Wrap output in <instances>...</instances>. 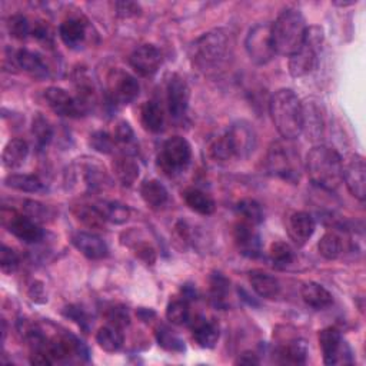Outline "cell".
Segmentation results:
<instances>
[{
	"label": "cell",
	"instance_id": "6da1fadb",
	"mask_svg": "<svg viewBox=\"0 0 366 366\" xmlns=\"http://www.w3.org/2000/svg\"><path fill=\"white\" fill-rule=\"evenodd\" d=\"M232 36L225 29H215L197 37L189 49V58L205 75L218 73L232 55Z\"/></svg>",
	"mask_w": 366,
	"mask_h": 366
},
{
	"label": "cell",
	"instance_id": "7a4b0ae2",
	"mask_svg": "<svg viewBox=\"0 0 366 366\" xmlns=\"http://www.w3.org/2000/svg\"><path fill=\"white\" fill-rule=\"evenodd\" d=\"M305 171L313 185L325 190H336L342 181L343 161L341 154L325 145L312 147L306 154Z\"/></svg>",
	"mask_w": 366,
	"mask_h": 366
},
{
	"label": "cell",
	"instance_id": "3957f363",
	"mask_svg": "<svg viewBox=\"0 0 366 366\" xmlns=\"http://www.w3.org/2000/svg\"><path fill=\"white\" fill-rule=\"evenodd\" d=\"M257 145V136L249 122L239 121L219 135L211 145V156L219 164H228L235 159H245Z\"/></svg>",
	"mask_w": 366,
	"mask_h": 366
},
{
	"label": "cell",
	"instance_id": "277c9868",
	"mask_svg": "<svg viewBox=\"0 0 366 366\" xmlns=\"http://www.w3.org/2000/svg\"><path fill=\"white\" fill-rule=\"evenodd\" d=\"M269 114L282 139L295 140L303 132V104L292 89H279L272 94Z\"/></svg>",
	"mask_w": 366,
	"mask_h": 366
},
{
	"label": "cell",
	"instance_id": "5b68a950",
	"mask_svg": "<svg viewBox=\"0 0 366 366\" xmlns=\"http://www.w3.org/2000/svg\"><path fill=\"white\" fill-rule=\"evenodd\" d=\"M271 26L276 55L289 58L303 44L307 25L300 11L295 8L285 9Z\"/></svg>",
	"mask_w": 366,
	"mask_h": 366
},
{
	"label": "cell",
	"instance_id": "8992f818",
	"mask_svg": "<svg viewBox=\"0 0 366 366\" xmlns=\"http://www.w3.org/2000/svg\"><path fill=\"white\" fill-rule=\"evenodd\" d=\"M267 171L269 175L296 185L302 175L300 156L293 140L281 139L274 142L267 154Z\"/></svg>",
	"mask_w": 366,
	"mask_h": 366
},
{
	"label": "cell",
	"instance_id": "52a82bcc",
	"mask_svg": "<svg viewBox=\"0 0 366 366\" xmlns=\"http://www.w3.org/2000/svg\"><path fill=\"white\" fill-rule=\"evenodd\" d=\"M324 43V30L319 26H307L303 44L289 56V73L303 78L318 66V55Z\"/></svg>",
	"mask_w": 366,
	"mask_h": 366
},
{
	"label": "cell",
	"instance_id": "ba28073f",
	"mask_svg": "<svg viewBox=\"0 0 366 366\" xmlns=\"http://www.w3.org/2000/svg\"><path fill=\"white\" fill-rule=\"evenodd\" d=\"M245 49L255 65H268L276 55L272 40V26L269 23H257L250 28L245 39Z\"/></svg>",
	"mask_w": 366,
	"mask_h": 366
},
{
	"label": "cell",
	"instance_id": "9c48e42d",
	"mask_svg": "<svg viewBox=\"0 0 366 366\" xmlns=\"http://www.w3.org/2000/svg\"><path fill=\"white\" fill-rule=\"evenodd\" d=\"M192 159L190 143L182 136H173L168 139L161 149L158 156L159 166L168 175L181 173L188 168Z\"/></svg>",
	"mask_w": 366,
	"mask_h": 366
},
{
	"label": "cell",
	"instance_id": "30bf717a",
	"mask_svg": "<svg viewBox=\"0 0 366 366\" xmlns=\"http://www.w3.org/2000/svg\"><path fill=\"white\" fill-rule=\"evenodd\" d=\"M325 365H350L353 363L352 349L336 328H325L318 335Z\"/></svg>",
	"mask_w": 366,
	"mask_h": 366
},
{
	"label": "cell",
	"instance_id": "8fae6325",
	"mask_svg": "<svg viewBox=\"0 0 366 366\" xmlns=\"http://www.w3.org/2000/svg\"><path fill=\"white\" fill-rule=\"evenodd\" d=\"M140 92L139 82L130 73L114 69L108 75V90L106 96L114 106H125L132 103Z\"/></svg>",
	"mask_w": 366,
	"mask_h": 366
},
{
	"label": "cell",
	"instance_id": "7c38bea8",
	"mask_svg": "<svg viewBox=\"0 0 366 366\" xmlns=\"http://www.w3.org/2000/svg\"><path fill=\"white\" fill-rule=\"evenodd\" d=\"M44 99L49 108L55 114L66 118H80L86 115L87 109L78 97L71 96L65 89L51 86L44 90Z\"/></svg>",
	"mask_w": 366,
	"mask_h": 366
},
{
	"label": "cell",
	"instance_id": "4fadbf2b",
	"mask_svg": "<svg viewBox=\"0 0 366 366\" xmlns=\"http://www.w3.org/2000/svg\"><path fill=\"white\" fill-rule=\"evenodd\" d=\"M342 181L350 195L359 200H365L366 196V165L362 154L353 153L343 162Z\"/></svg>",
	"mask_w": 366,
	"mask_h": 366
},
{
	"label": "cell",
	"instance_id": "5bb4252c",
	"mask_svg": "<svg viewBox=\"0 0 366 366\" xmlns=\"http://www.w3.org/2000/svg\"><path fill=\"white\" fill-rule=\"evenodd\" d=\"M129 65L138 75L150 78L159 71L162 65L161 50L153 44H142L132 51V55L129 56Z\"/></svg>",
	"mask_w": 366,
	"mask_h": 366
},
{
	"label": "cell",
	"instance_id": "9a60e30c",
	"mask_svg": "<svg viewBox=\"0 0 366 366\" xmlns=\"http://www.w3.org/2000/svg\"><path fill=\"white\" fill-rule=\"evenodd\" d=\"M166 96L171 116L175 121L182 119L188 112L190 100V89L186 80L179 75H172L166 86Z\"/></svg>",
	"mask_w": 366,
	"mask_h": 366
},
{
	"label": "cell",
	"instance_id": "2e32d148",
	"mask_svg": "<svg viewBox=\"0 0 366 366\" xmlns=\"http://www.w3.org/2000/svg\"><path fill=\"white\" fill-rule=\"evenodd\" d=\"M233 238L239 252L243 256L256 259L260 256V253H262V239H260V235L257 233L253 225L240 221L235 226Z\"/></svg>",
	"mask_w": 366,
	"mask_h": 366
},
{
	"label": "cell",
	"instance_id": "e0dca14e",
	"mask_svg": "<svg viewBox=\"0 0 366 366\" xmlns=\"http://www.w3.org/2000/svg\"><path fill=\"white\" fill-rule=\"evenodd\" d=\"M315 219L307 212H293L288 218L286 229L291 240L296 246H303L315 232Z\"/></svg>",
	"mask_w": 366,
	"mask_h": 366
},
{
	"label": "cell",
	"instance_id": "ac0fdd59",
	"mask_svg": "<svg viewBox=\"0 0 366 366\" xmlns=\"http://www.w3.org/2000/svg\"><path fill=\"white\" fill-rule=\"evenodd\" d=\"M72 245L87 259L99 260L109 253L108 245L100 236L90 232H76L72 236Z\"/></svg>",
	"mask_w": 366,
	"mask_h": 366
},
{
	"label": "cell",
	"instance_id": "d6986e66",
	"mask_svg": "<svg viewBox=\"0 0 366 366\" xmlns=\"http://www.w3.org/2000/svg\"><path fill=\"white\" fill-rule=\"evenodd\" d=\"M8 228L13 236L30 245L40 242L44 235L42 228L37 225V222H35L26 215H13L9 221Z\"/></svg>",
	"mask_w": 366,
	"mask_h": 366
},
{
	"label": "cell",
	"instance_id": "ffe728a7",
	"mask_svg": "<svg viewBox=\"0 0 366 366\" xmlns=\"http://www.w3.org/2000/svg\"><path fill=\"white\" fill-rule=\"evenodd\" d=\"M193 341L203 349H212L219 341V327L205 318H197L192 325Z\"/></svg>",
	"mask_w": 366,
	"mask_h": 366
},
{
	"label": "cell",
	"instance_id": "44dd1931",
	"mask_svg": "<svg viewBox=\"0 0 366 366\" xmlns=\"http://www.w3.org/2000/svg\"><path fill=\"white\" fill-rule=\"evenodd\" d=\"M276 362L282 365H303L307 358V346L303 339H292L275 352Z\"/></svg>",
	"mask_w": 366,
	"mask_h": 366
},
{
	"label": "cell",
	"instance_id": "7402d4cb",
	"mask_svg": "<svg viewBox=\"0 0 366 366\" xmlns=\"http://www.w3.org/2000/svg\"><path fill=\"white\" fill-rule=\"evenodd\" d=\"M249 281L253 291L265 299H275L281 293V283L279 281L262 271H253L249 274Z\"/></svg>",
	"mask_w": 366,
	"mask_h": 366
},
{
	"label": "cell",
	"instance_id": "603a6c76",
	"mask_svg": "<svg viewBox=\"0 0 366 366\" xmlns=\"http://www.w3.org/2000/svg\"><path fill=\"white\" fill-rule=\"evenodd\" d=\"M300 295H302L303 302L307 306L317 309V310H322V309L331 306L334 302L331 292L325 286H322L321 283H317V282L305 283L302 286Z\"/></svg>",
	"mask_w": 366,
	"mask_h": 366
},
{
	"label": "cell",
	"instance_id": "cb8c5ba5",
	"mask_svg": "<svg viewBox=\"0 0 366 366\" xmlns=\"http://www.w3.org/2000/svg\"><path fill=\"white\" fill-rule=\"evenodd\" d=\"M140 196L152 209H161L169 200V192L158 179H149L140 185Z\"/></svg>",
	"mask_w": 366,
	"mask_h": 366
},
{
	"label": "cell",
	"instance_id": "d4e9b609",
	"mask_svg": "<svg viewBox=\"0 0 366 366\" xmlns=\"http://www.w3.org/2000/svg\"><path fill=\"white\" fill-rule=\"evenodd\" d=\"M59 35L62 42L68 47L71 49L80 47L86 39V25L79 18L66 19L59 28Z\"/></svg>",
	"mask_w": 366,
	"mask_h": 366
},
{
	"label": "cell",
	"instance_id": "484cf974",
	"mask_svg": "<svg viewBox=\"0 0 366 366\" xmlns=\"http://www.w3.org/2000/svg\"><path fill=\"white\" fill-rule=\"evenodd\" d=\"M29 156V145L23 139H12L4 150L2 162L6 169L20 168Z\"/></svg>",
	"mask_w": 366,
	"mask_h": 366
},
{
	"label": "cell",
	"instance_id": "4316f807",
	"mask_svg": "<svg viewBox=\"0 0 366 366\" xmlns=\"http://www.w3.org/2000/svg\"><path fill=\"white\" fill-rule=\"evenodd\" d=\"M140 122L143 129L150 133L162 132L165 125L162 108L156 102H146L140 109Z\"/></svg>",
	"mask_w": 366,
	"mask_h": 366
},
{
	"label": "cell",
	"instance_id": "83f0119b",
	"mask_svg": "<svg viewBox=\"0 0 366 366\" xmlns=\"http://www.w3.org/2000/svg\"><path fill=\"white\" fill-rule=\"evenodd\" d=\"M183 199H185V203L192 209L193 212H196L199 215H203V216L212 215L215 212V209H216L215 200L199 189L185 190Z\"/></svg>",
	"mask_w": 366,
	"mask_h": 366
},
{
	"label": "cell",
	"instance_id": "f1b7e54d",
	"mask_svg": "<svg viewBox=\"0 0 366 366\" xmlns=\"http://www.w3.org/2000/svg\"><path fill=\"white\" fill-rule=\"evenodd\" d=\"M114 172L123 186H132L139 178V166L130 154H121L114 162Z\"/></svg>",
	"mask_w": 366,
	"mask_h": 366
},
{
	"label": "cell",
	"instance_id": "f546056e",
	"mask_svg": "<svg viewBox=\"0 0 366 366\" xmlns=\"http://www.w3.org/2000/svg\"><path fill=\"white\" fill-rule=\"evenodd\" d=\"M16 63L23 71L36 75V76H46L47 75V66L43 61V58L29 49H20L16 54Z\"/></svg>",
	"mask_w": 366,
	"mask_h": 366
},
{
	"label": "cell",
	"instance_id": "4dcf8cb0",
	"mask_svg": "<svg viewBox=\"0 0 366 366\" xmlns=\"http://www.w3.org/2000/svg\"><path fill=\"white\" fill-rule=\"evenodd\" d=\"M96 342L104 352L115 353L121 350V348L123 346L122 329L115 328L112 325L103 327L96 334Z\"/></svg>",
	"mask_w": 366,
	"mask_h": 366
},
{
	"label": "cell",
	"instance_id": "1f68e13d",
	"mask_svg": "<svg viewBox=\"0 0 366 366\" xmlns=\"http://www.w3.org/2000/svg\"><path fill=\"white\" fill-rule=\"evenodd\" d=\"M236 214L242 219V222H246L249 225H259L264 222V211L253 199H242L236 203Z\"/></svg>",
	"mask_w": 366,
	"mask_h": 366
},
{
	"label": "cell",
	"instance_id": "d6a6232c",
	"mask_svg": "<svg viewBox=\"0 0 366 366\" xmlns=\"http://www.w3.org/2000/svg\"><path fill=\"white\" fill-rule=\"evenodd\" d=\"M5 185L26 193H39L44 190V183L35 175H9L5 179Z\"/></svg>",
	"mask_w": 366,
	"mask_h": 366
},
{
	"label": "cell",
	"instance_id": "836d02e7",
	"mask_svg": "<svg viewBox=\"0 0 366 366\" xmlns=\"http://www.w3.org/2000/svg\"><path fill=\"white\" fill-rule=\"evenodd\" d=\"M318 250L325 259L335 260L345 252V242L338 233L327 232L318 243Z\"/></svg>",
	"mask_w": 366,
	"mask_h": 366
},
{
	"label": "cell",
	"instance_id": "e575fe53",
	"mask_svg": "<svg viewBox=\"0 0 366 366\" xmlns=\"http://www.w3.org/2000/svg\"><path fill=\"white\" fill-rule=\"evenodd\" d=\"M97 209L100 211V214L103 215L104 221L121 225L125 224L129 216H130V211L126 205H122L119 202H103L100 205H96Z\"/></svg>",
	"mask_w": 366,
	"mask_h": 366
},
{
	"label": "cell",
	"instance_id": "d590c367",
	"mask_svg": "<svg viewBox=\"0 0 366 366\" xmlns=\"http://www.w3.org/2000/svg\"><path fill=\"white\" fill-rule=\"evenodd\" d=\"M115 142H116V146L122 147L123 153L125 154H133L136 153V138H135V132L132 129V126L126 122V121H121L118 125H116V129H115Z\"/></svg>",
	"mask_w": 366,
	"mask_h": 366
},
{
	"label": "cell",
	"instance_id": "8d00e7d4",
	"mask_svg": "<svg viewBox=\"0 0 366 366\" xmlns=\"http://www.w3.org/2000/svg\"><path fill=\"white\" fill-rule=\"evenodd\" d=\"M269 257L272 260L274 267H276L279 269H283L293 262L295 252H293V249L291 248L289 243L279 240V242H274L271 245Z\"/></svg>",
	"mask_w": 366,
	"mask_h": 366
},
{
	"label": "cell",
	"instance_id": "74e56055",
	"mask_svg": "<svg viewBox=\"0 0 366 366\" xmlns=\"http://www.w3.org/2000/svg\"><path fill=\"white\" fill-rule=\"evenodd\" d=\"M166 319L172 325H185L190 319V310H189V303L185 298L182 299H175L172 300L168 307H166Z\"/></svg>",
	"mask_w": 366,
	"mask_h": 366
},
{
	"label": "cell",
	"instance_id": "f35d334b",
	"mask_svg": "<svg viewBox=\"0 0 366 366\" xmlns=\"http://www.w3.org/2000/svg\"><path fill=\"white\" fill-rule=\"evenodd\" d=\"M156 339H158L159 346H162L165 350L169 352H175V353H182L185 352V342L175 335L173 332H171L168 328L161 327L158 331H156Z\"/></svg>",
	"mask_w": 366,
	"mask_h": 366
},
{
	"label": "cell",
	"instance_id": "ab89813d",
	"mask_svg": "<svg viewBox=\"0 0 366 366\" xmlns=\"http://www.w3.org/2000/svg\"><path fill=\"white\" fill-rule=\"evenodd\" d=\"M32 133L40 147L47 146L51 142V138H54V129H51L50 123L42 115L35 116L32 123Z\"/></svg>",
	"mask_w": 366,
	"mask_h": 366
},
{
	"label": "cell",
	"instance_id": "60d3db41",
	"mask_svg": "<svg viewBox=\"0 0 366 366\" xmlns=\"http://www.w3.org/2000/svg\"><path fill=\"white\" fill-rule=\"evenodd\" d=\"M229 292V281L222 274H214L211 276V299L216 306L225 305V298Z\"/></svg>",
	"mask_w": 366,
	"mask_h": 366
},
{
	"label": "cell",
	"instance_id": "b9f144b4",
	"mask_svg": "<svg viewBox=\"0 0 366 366\" xmlns=\"http://www.w3.org/2000/svg\"><path fill=\"white\" fill-rule=\"evenodd\" d=\"M8 29L12 37L18 40H25L28 36L32 35V26L29 20L22 15H13L8 20Z\"/></svg>",
	"mask_w": 366,
	"mask_h": 366
},
{
	"label": "cell",
	"instance_id": "7bdbcfd3",
	"mask_svg": "<svg viewBox=\"0 0 366 366\" xmlns=\"http://www.w3.org/2000/svg\"><path fill=\"white\" fill-rule=\"evenodd\" d=\"M78 218H79V221H82L86 226L93 228V229L102 228L103 224L106 222V221H104L103 215L100 214L99 209H97V206H82V207H79Z\"/></svg>",
	"mask_w": 366,
	"mask_h": 366
},
{
	"label": "cell",
	"instance_id": "ee69618b",
	"mask_svg": "<svg viewBox=\"0 0 366 366\" xmlns=\"http://www.w3.org/2000/svg\"><path fill=\"white\" fill-rule=\"evenodd\" d=\"M90 146L96 152L109 154L114 152L116 142H115V138L112 135H109L108 132L99 130V132H94L93 135H90Z\"/></svg>",
	"mask_w": 366,
	"mask_h": 366
},
{
	"label": "cell",
	"instance_id": "f6af8a7d",
	"mask_svg": "<svg viewBox=\"0 0 366 366\" xmlns=\"http://www.w3.org/2000/svg\"><path fill=\"white\" fill-rule=\"evenodd\" d=\"M19 264H20V259L18 253L12 248L4 245L2 249H0V269H2V272L11 275L18 271Z\"/></svg>",
	"mask_w": 366,
	"mask_h": 366
},
{
	"label": "cell",
	"instance_id": "bcb514c9",
	"mask_svg": "<svg viewBox=\"0 0 366 366\" xmlns=\"http://www.w3.org/2000/svg\"><path fill=\"white\" fill-rule=\"evenodd\" d=\"M108 322L109 325L115 327V328H119V329H123L125 327L129 325V313L128 310L123 307V306H114L109 309L108 312Z\"/></svg>",
	"mask_w": 366,
	"mask_h": 366
},
{
	"label": "cell",
	"instance_id": "7dc6e473",
	"mask_svg": "<svg viewBox=\"0 0 366 366\" xmlns=\"http://www.w3.org/2000/svg\"><path fill=\"white\" fill-rule=\"evenodd\" d=\"M23 209H25V215L33 219L35 222L46 221V218L49 216V209L44 205L35 200H26Z\"/></svg>",
	"mask_w": 366,
	"mask_h": 366
},
{
	"label": "cell",
	"instance_id": "c3c4849f",
	"mask_svg": "<svg viewBox=\"0 0 366 366\" xmlns=\"http://www.w3.org/2000/svg\"><path fill=\"white\" fill-rule=\"evenodd\" d=\"M63 313L68 318H71L73 322H76L82 329H85V331L89 329V324L90 322H89V318L86 315V312L82 307H79V306H68L63 310Z\"/></svg>",
	"mask_w": 366,
	"mask_h": 366
},
{
	"label": "cell",
	"instance_id": "681fc988",
	"mask_svg": "<svg viewBox=\"0 0 366 366\" xmlns=\"http://www.w3.org/2000/svg\"><path fill=\"white\" fill-rule=\"evenodd\" d=\"M135 250H136L138 257L142 259L145 264H147V265H153V264H154V260H156V252H154V249H153L150 245H147V243H140L139 246H136Z\"/></svg>",
	"mask_w": 366,
	"mask_h": 366
},
{
	"label": "cell",
	"instance_id": "f907efd6",
	"mask_svg": "<svg viewBox=\"0 0 366 366\" xmlns=\"http://www.w3.org/2000/svg\"><path fill=\"white\" fill-rule=\"evenodd\" d=\"M118 15L121 18H132V16H138L140 12L139 5L133 4V2H118L115 5Z\"/></svg>",
	"mask_w": 366,
	"mask_h": 366
},
{
	"label": "cell",
	"instance_id": "816d5d0a",
	"mask_svg": "<svg viewBox=\"0 0 366 366\" xmlns=\"http://www.w3.org/2000/svg\"><path fill=\"white\" fill-rule=\"evenodd\" d=\"M29 296L36 303H44L46 302V293H44L43 283H40V282L33 283L29 289Z\"/></svg>",
	"mask_w": 366,
	"mask_h": 366
},
{
	"label": "cell",
	"instance_id": "f5cc1de1",
	"mask_svg": "<svg viewBox=\"0 0 366 366\" xmlns=\"http://www.w3.org/2000/svg\"><path fill=\"white\" fill-rule=\"evenodd\" d=\"M236 365H259L260 360L257 358L256 353L253 352H243L242 355H239V358L235 360Z\"/></svg>",
	"mask_w": 366,
	"mask_h": 366
},
{
	"label": "cell",
	"instance_id": "db71d44e",
	"mask_svg": "<svg viewBox=\"0 0 366 366\" xmlns=\"http://www.w3.org/2000/svg\"><path fill=\"white\" fill-rule=\"evenodd\" d=\"M32 36L33 37H36V39H39V40H47L49 37H50V32H49V29L46 28V26H43V25H36L33 29H32Z\"/></svg>",
	"mask_w": 366,
	"mask_h": 366
},
{
	"label": "cell",
	"instance_id": "11a10c76",
	"mask_svg": "<svg viewBox=\"0 0 366 366\" xmlns=\"http://www.w3.org/2000/svg\"><path fill=\"white\" fill-rule=\"evenodd\" d=\"M356 2H335L334 5L336 6H350V5H355Z\"/></svg>",
	"mask_w": 366,
	"mask_h": 366
}]
</instances>
